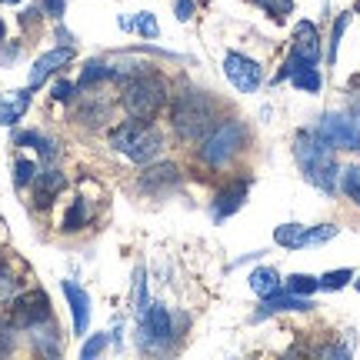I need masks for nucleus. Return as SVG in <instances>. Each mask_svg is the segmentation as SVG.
<instances>
[{"instance_id": "16", "label": "nucleus", "mask_w": 360, "mask_h": 360, "mask_svg": "<svg viewBox=\"0 0 360 360\" xmlns=\"http://www.w3.org/2000/svg\"><path fill=\"white\" fill-rule=\"evenodd\" d=\"M30 107V90H13L0 97V124H17Z\"/></svg>"}, {"instance_id": "40", "label": "nucleus", "mask_w": 360, "mask_h": 360, "mask_svg": "<svg viewBox=\"0 0 360 360\" xmlns=\"http://www.w3.org/2000/svg\"><path fill=\"white\" fill-rule=\"evenodd\" d=\"M357 290H360V281H357Z\"/></svg>"}, {"instance_id": "38", "label": "nucleus", "mask_w": 360, "mask_h": 360, "mask_svg": "<svg viewBox=\"0 0 360 360\" xmlns=\"http://www.w3.org/2000/svg\"><path fill=\"white\" fill-rule=\"evenodd\" d=\"M354 114H360V97H357V101H354Z\"/></svg>"}, {"instance_id": "19", "label": "nucleus", "mask_w": 360, "mask_h": 360, "mask_svg": "<svg viewBox=\"0 0 360 360\" xmlns=\"http://www.w3.org/2000/svg\"><path fill=\"white\" fill-rule=\"evenodd\" d=\"M13 143H17V147H37V154L44 157V160H53V157H57V147H53V141L40 137L37 130H24V134H13Z\"/></svg>"}, {"instance_id": "17", "label": "nucleus", "mask_w": 360, "mask_h": 360, "mask_svg": "<svg viewBox=\"0 0 360 360\" xmlns=\"http://www.w3.org/2000/svg\"><path fill=\"white\" fill-rule=\"evenodd\" d=\"M60 191H64V174H60V170H44V174H37V191H34L37 207H51L53 197Z\"/></svg>"}, {"instance_id": "14", "label": "nucleus", "mask_w": 360, "mask_h": 360, "mask_svg": "<svg viewBox=\"0 0 360 360\" xmlns=\"http://www.w3.org/2000/svg\"><path fill=\"white\" fill-rule=\"evenodd\" d=\"M180 184V170L174 164H154L141 174V191L143 193H164Z\"/></svg>"}, {"instance_id": "7", "label": "nucleus", "mask_w": 360, "mask_h": 360, "mask_svg": "<svg viewBox=\"0 0 360 360\" xmlns=\"http://www.w3.org/2000/svg\"><path fill=\"white\" fill-rule=\"evenodd\" d=\"M314 130L334 150H357L360 154V120H354L350 114H323Z\"/></svg>"}, {"instance_id": "36", "label": "nucleus", "mask_w": 360, "mask_h": 360, "mask_svg": "<svg viewBox=\"0 0 360 360\" xmlns=\"http://www.w3.org/2000/svg\"><path fill=\"white\" fill-rule=\"evenodd\" d=\"M40 11H44V13H51V17H64L67 0H40Z\"/></svg>"}, {"instance_id": "37", "label": "nucleus", "mask_w": 360, "mask_h": 360, "mask_svg": "<svg viewBox=\"0 0 360 360\" xmlns=\"http://www.w3.org/2000/svg\"><path fill=\"white\" fill-rule=\"evenodd\" d=\"M4 37H7V24L0 20V44H4Z\"/></svg>"}, {"instance_id": "32", "label": "nucleus", "mask_w": 360, "mask_h": 360, "mask_svg": "<svg viewBox=\"0 0 360 360\" xmlns=\"http://www.w3.org/2000/svg\"><path fill=\"white\" fill-rule=\"evenodd\" d=\"M103 347H107V334H97V337H90L87 344H84V350H80V357H84V360L97 357V354H101Z\"/></svg>"}, {"instance_id": "3", "label": "nucleus", "mask_w": 360, "mask_h": 360, "mask_svg": "<svg viewBox=\"0 0 360 360\" xmlns=\"http://www.w3.org/2000/svg\"><path fill=\"white\" fill-rule=\"evenodd\" d=\"M170 127L177 130L184 141H197L214 127V101L200 90H184L170 107Z\"/></svg>"}, {"instance_id": "23", "label": "nucleus", "mask_w": 360, "mask_h": 360, "mask_svg": "<svg viewBox=\"0 0 360 360\" xmlns=\"http://www.w3.org/2000/svg\"><path fill=\"white\" fill-rule=\"evenodd\" d=\"M290 80H294V87L310 90V94H317V90H321V84H323L317 67H300V70H294V74H290Z\"/></svg>"}, {"instance_id": "30", "label": "nucleus", "mask_w": 360, "mask_h": 360, "mask_svg": "<svg viewBox=\"0 0 360 360\" xmlns=\"http://www.w3.org/2000/svg\"><path fill=\"white\" fill-rule=\"evenodd\" d=\"M134 30H137L141 37H150V40L160 34V27H157L154 13H137V20H134Z\"/></svg>"}, {"instance_id": "15", "label": "nucleus", "mask_w": 360, "mask_h": 360, "mask_svg": "<svg viewBox=\"0 0 360 360\" xmlns=\"http://www.w3.org/2000/svg\"><path fill=\"white\" fill-rule=\"evenodd\" d=\"M314 307V300H307V297H297V294H270V297H264V307L254 314V321H264V317H270V314H283V310H310Z\"/></svg>"}, {"instance_id": "24", "label": "nucleus", "mask_w": 360, "mask_h": 360, "mask_svg": "<svg viewBox=\"0 0 360 360\" xmlns=\"http://www.w3.org/2000/svg\"><path fill=\"white\" fill-rule=\"evenodd\" d=\"M340 187L354 204H360V164H350V167L340 170Z\"/></svg>"}, {"instance_id": "33", "label": "nucleus", "mask_w": 360, "mask_h": 360, "mask_svg": "<svg viewBox=\"0 0 360 360\" xmlns=\"http://www.w3.org/2000/svg\"><path fill=\"white\" fill-rule=\"evenodd\" d=\"M74 94H77V84H70V80L53 84V101H74Z\"/></svg>"}, {"instance_id": "35", "label": "nucleus", "mask_w": 360, "mask_h": 360, "mask_svg": "<svg viewBox=\"0 0 360 360\" xmlns=\"http://www.w3.org/2000/svg\"><path fill=\"white\" fill-rule=\"evenodd\" d=\"M193 11H197L193 0H174V17H177V20H191Z\"/></svg>"}, {"instance_id": "8", "label": "nucleus", "mask_w": 360, "mask_h": 360, "mask_svg": "<svg viewBox=\"0 0 360 360\" xmlns=\"http://www.w3.org/2000/svg\"><path fill=\"white\" fill-rule=\"evenodd\" d=\"M224 77L231 80V87H237L240 94H254L264 84V70L257 60H250L247 53L231 51L224 57Z\"/></svg>"}, {"instance_id": "22", "label": "nucleus", "mask_w": 360, "mask_h": 360, "mask_svg": "<svg viewBox=\"0 0 360 360\" xmlns=\"http://www.w3.org/2000/svg\"><path fill=\"white\" fill-rule=\"evenodd\" d=\"M87 217H90V210H87V200H84V197H77V200L70 204V210H67V217H64V231H67V233L80 231V227L87 224Z\"/></svg>"}, {"instance_id": "34", "label": "nucleus", "mask_w": 360, "mask_h": 360, "mask_svg": "<svg viewBox=\"0 0 360 360\" xmlns=\"http://www.w3.org/2000/svg\"><path fill=\"white\" fill-rule=\"evenodd\" d=\"M13 323H0V357H7L13 350Z\"/></svg>"}, {"instance_id": "2", "label": "nucleus", "mask_w": 360, "mask_h": 360, "mask_svg": "<svg viewBox=\"0 0 360 360\" xmlns=\"http://www.w3.org/2000/svg\"><path fill=\"white\" fill-rule=\"evenodd\" d=\"M247 124L244 120H220L204 134V143H200V160L207 167H227L233 157H240L247 150Z\"/></svg>"}, {"instance_id": "25", "label": "nucleus", "mask_w": 360, "mask_h": 360, "mask_svg": "<svg viewBox=\"0 0 360 360\" xmlns=\"http://www.w3.org/2000/svg\"><path fill=\"white\" fill-rule=\"evenodd\" d=\"M254 4H257L264 13H270L277 24H283V20L294 13V0H254Z\"/></svg>"}, {"instance_id": "9", "label": "nucleus", "mask_w": 360, "mask_h": 360, "mask_svg": "<svg viewBox=\"0 0 360 360\" xmlns=\"http://www.w3.org/2000/svg\"><path fill=\"white\" fill-rule=\"evenodd\" d=\"M174 340V321L164 304H150L141 314V344L143 347H167Z\"/></svg>"}, {"instance_id": "6", "label": "nucleus", "mask_w": 360, "mask_h": 360, "mask_svg": "<svg viewBox=\"0 0 360 360\" xmlns=\"http://www.w3.org/2000/svg\"><path fill=\"white\" fill-rule=\"evenodd\" d=\"M317 64H321V34H317V27L310 24V20H300V24H297V30H294L290 53H287L283 67L277 70L274 84L290 80V74H294V70H300V67H317Z\"/></svg>"}, {"instance_id": "5", "label": "nucleus", "mask_w": 360, "mask_h": 360, "mask_svg": "<svg viewBox=\"0 0 360 360\" xmlns=\"http://www.w3.org/2000/svg\"><path fill=\"white\" fill-rule=\"evenodd\" d=\"M167 103V84L157 77V74H137L127 80L124 87V107L130 117L137 120H150V117Z\"/></svg>"}, {"instance_id": "18", "label": "nucleus", "mask_w": 360, "mask_h": 360, "mask_svg": "<svg viewBox=\"0 0 360 360\" xmlns=\"http://www.w3.org/2000/svg\"><path fill=\"white\" fill-rule=\"evenodd\" d=\"M250 290L257 297H270V294H277L281 290V274L274 267H260L250 274Z\"/></svg>"}, {"instance_id": "10", "label": "nucleus", "mask_w": 360, "mask_h": 360, "mask_svg": "<svg viewBox=\"0 0 360 360\" xmlns=\"http://www.w3.org/2000/svg\"><path fill=\"white\" fill-rule=\"evenodd\" d=\"M51 321V300L44 290H30V294L17 297L11 307V323L13 327H20V330H30V327H37V323Z\"/></svg>"}, {"instance_id": "11", "label": "nucleus", "mask_w": 360, "mask_h": 360, "mask_svg": "<svg viewBox=\"0 0 360 360\" xmlns=\"http://www.w3.org/2000/svg\"><path fill=\"white\" fill-rule=\"evenodd\" d=\"M247 191H250V180H233L231 187H224V191L214 197V220H227L231 214H237L247 200Z\"/></svg>"}, {"instance_id": "31", "label": "nucleus", "mask_w": 360, "mask_h": 360, "mask_svg": "<svg viewBox=\"0 0 360 360\" xmlns=\"http://www.w3.org/2000/svg\"><path fill=\"white\" fill-rule=\"evenodd\" d=\"M347 13H340V20L334 24V34H330V53H327V60H337V47H340V37H344V27H347Z\"/></svg>"}, {"instance_id": "28", "label": "nucleus", "mask_w": 360, "mask_h": 360, "mask_svg": "<svg viewBox=\"0 0 360 360\" xmlns=\"http://www.w3.org/2000/svg\"><path fill=\"white\" fill-rule=\"evenodd\" d=\"M30 180H37V164L27 160V157H20V160L13 164V184H17V187H27Z\"/></svg>"}, {"instance_id": "21", "label": "nucleus", "mask_w": 360, "mask_h": 360, "mask_svg": "<svg viewBox=\"0 0 360 360\" xmlns=\"http://www.w3.org/2000/svg\"><path fill=\"white\" fill-rule=\"evenodd\" d=\"M283 287H287L290 294H297V297H310L314 290H321V281H317V277H310V274H290V277L283 281Z\"/></svg>"}, {"instance_id": "39", "label": "nucleus", "mask_w": 360, "mask_h": 360, "mask_svg": "<svg viewBox=\"0 0 360 360\" xmlns=\"http://www.w3.org/2000/svg\"><path fill=\"white\" fill-rule=\"evenodd\" d=\"M0 4H20V0H0Z\"/></svg>"}, {"instance_id": "12", "label": "nucleus", "mask_w": 360, "mask_h": 360, "mask_svg": "<svg viewBox=\"0 0 360 360\" xmlns=\"http://www.w3.org/2000/svg\"><path fill=\"white\" fill-rule=\"evenodd\" d=\"M64 294H67V304H70V314H74V334L84 337L87 334V323H90V297H87V290H84L77 281H64Z\"/></svg>"}, {"instance_id": "29", "label": "nucleus", "mask_w": 360, "mask_h": 360, "mask_svg": "<svg viewBox=\"0 0 360 360\" xmlns=\"http://www.w3.org/2000/svg\"><path fill=\"white\" fill-rule=\"evenodd\" d=\"M17 287H20V283H17V277H13L11 270L0 264V304H11L13 297H17Z\"/></svg>"}, {"instance_id": "20", "label": "nucleus", "mask_w": 360, "mask_h": 360, "mask_svg": "<svg viewBox=\"0 0 360 360\" xmlns=\"http://www.w3.org/2000/svg\"><path fill=\"white\" fill-rule=\"evenodd\" d=\"M304 224H283V227H277L274 231V240L281 247H287V250H300V240H304Z\"/></svg>"}, {"instance_id": "1", "label": "nucleus", "mask_w": 360, "mask_h": 360, "mask_svg": "<svg viewBox=\"0 0 360 360\" xmlns=\"http://www.w3.org/2000/svg\"><path fill=\"white\" fill-rule=\"evenodd\" d=\"M294 157L300 170H304V177L314 184V187H321L323 193H334L337 191V157H334V147L323 141L317 130H300L294 137Z\"/></svg>"}, {"instance_id": "27", "label": "nucleus", "mask_w": 360, "mask_h": 360, "mask_svg": "<svg viewBox=\"0 0 360 360\" xmlns=\"http://www.w3.org/2000/svg\"><path fill=\"white\" fill-rule=\"evenodd\" d=\"M321 281V290H340V287H347V281H354V270H330V274H323L317 277Z\"/></svg>"}, {"instance_id": "4", "label": "nucleus", "mask_w": 360, "mask_h": 360, "mask_svg": "<svg viewBox=\"0 0 360 360\" xmlns=\"http://www.w3.org/2000/svg\"><path fill=\"white\" fill-rule=\"evenodd\" d=\"M110 147L120 150L124 157H130L134 164H150L164 150V141H160V134L154 127H147L143 120L134 117V120L110 130Z\"/></svg>"}, {"instance_id": "26", "label": "nucleus", "mask_w": 360, "mask_h": 360, "mask_svg": "<svg viewBox=\"0 0 360 360\" xmlns=\"http://www.w3.org/2000/svg\"><path fill=\"white\" fill-rule=\"evenodd\" d=\"M107 77H114V70L103 64V60H87L84 74H80V87H90V84H97V80H107Z\"/></svg>"}, {"instance_id": "13", "label": "nucleus", "mask_w": 360, "mask_h": 360, "mask_svg": "<svg viewBox=\"0 0 360 360\" xmlns=\"http://www.w3.org/2000/svg\"><path fill=\"white\" fill-rule=\"evenodd\" d=\"M70 60H74V47H57V51L37 57V64L30 67V90L40 87L51 74H57V70H60L64 64H70Z\"/></svg>"}]
</instances>
